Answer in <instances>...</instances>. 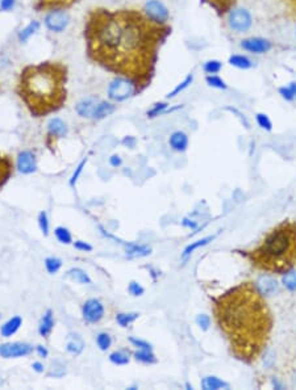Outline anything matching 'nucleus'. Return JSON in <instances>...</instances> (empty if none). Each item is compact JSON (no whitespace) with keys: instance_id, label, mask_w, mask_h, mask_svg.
Here are the masks:
<instances>
[{"instance_id":"nucleus-18","label":"nucleus","mask_w":296,"mask_h":390,"mask_svg":"<svg viewBox=\"0 0 296 390\" xmlns=\"http://www.w3.org/2000/svg\"><path fill=\"white\" fill-rule=\"evenodd\" d=\"M66 350L69 354L71 355L78 356L81 355L83 350H85V342L82 339L79 335L77 334H71L69 335L67 338V343H66Z\"/></svg>"},{"instance_id":"nucleus-52","label":"nucleus","mask_w":296,"mask_h":390,"mask_svg":"<svg viewBox=\"0 0 296 390\" xmlns=\"http://www.w3.org/2000/svg\"><path fill=\"white\" fill-rule=\"evenodd\" d=\"M36 351H37L40 358H48V355H49L48 350H46L45 347H43V346H37V347H36Z\"/></svg>"},{"instance_id":"nucleus-3","label":"nucleus","mask_w":296,"mask_h":390,"mask_svg":"<svg viewBox=\"0 0 296 390\" xmlns=\"http://www.w3.org/2000/svg\"><path fill=\"white\" fill-rule=\"evenodd\" d=\"M67 78V66L58 60L28 64L19 74L16 91L33 117H43L66 102Z\"/></svg>"},{"instance_id":"nucleus-13","label":"nucleus","mask_w":296,"mask_h":390,"mask_svg":"<svg viewBox=\"0 0 296 390\" xmlns=\"http://www.w3.org/2000/svg\"><path fill=\"white\" fill-rule=\"evenodd\" d=\"M18 170L24 175H29L33 174L37 170V164H36V156L32 152L29 150H24L19 154L18 156Z\"/></svg>"},{"instance_id":"nucleus-8","label":"nucleus","mask_w":296,"mask_h":390,"mask_svg":"<svg viewBox=\"0 0 296 390\" xmlns=\"http://www.w3.org/2000/svg\"><path fill=\"white\" fill-rule=\"evenodd\" d=\"M69 22H70V16L64 10L50 11L45 18L46 28L49 29L50 32L54 33L64 32L65 29L67 28Z\"/></svg>"},{"instance_id":"nucleus-12","label":"nucleus","mask_w":296,"mask_h":390,"mask_svg":"<svg viewBox=\"0 0 296 390\" xmlns=\"http://www.w3.org/2000/svg\"><path fill=\"white\" fill-rule=\"evenodd\" d=\"M77 2L78 0H36L33 8H35L36 12L66 10Z\"/></svg>"},{"instance_id":"nucleus-44","label":"nucleus","mask_w":296,"mask_h":390,"mask_svg":"<svg viewBox=\"0 0 296 390\" xmlns=\"http://www.w3.org/2000/svg\"><path fill=\"white\" fill-rule=\"evenodd\" d=\"M128 290H129V293H131L132 296H134V297L142 296V294H144V292H145V289L142 288L141 285L138 284V282H129V285H128Z\"/></svg>"},{"instance_id":"nucleus-39","label":"nucleus","mask_w":296,"mask_h":390,"mask_svg":"<svg viewBox=\"0 0 296 390\" xmlns=\"http://www.w3.org/2000/svg\"><path fill=\"white\" fill-rule=\"evenodd\" d=\"M96 344H98V347L102 351H107L111 347V344H112V339H111V336L107 332H100L96 336Z\"/></svg>"},{"instance_id":"nucleus-10","label":"nucleus","mask_w":296,"mask_h":390,"mask_svg":"<svg viewBox=\"0 0 296 390\" xmlns=\"http://www.w3.org/2000/svg\"><path fill=\"white\" fill-rule=\"evenodd\" d=\"M82 314L88 324H98L104 316V306L96 298L87 300L82 308Z\"/></svg>"},{"instance_id":"nucleus-41","label":"nucleus","mask_w":296,"mask_h":390,"mask_svg":"<svg viewBox=\"0 0 296 390\" xmlns=\"http://www.w3.org/2000/svg\"><path fill=\"white\" fill-rule=\"evenodd\" d=\"M282 282L285 288L291 290V292H296V272H288L283 276Z\"/></svg>"},{"instance_id":"nucleus-16","label":"nucleus","mask_w":296,"mask_h":390,"mask_svg":"<svg viewBox=\"0 0 296 390\" xmlns=\"http://www.w3.org/2000/svg\"><path fill=\"white\" fill-rule=\"evenodd\" d=\"M96 106H98V102H96L95 98H85V100H82L77 104L75 106V110L81 117H86V118H90L94 114V110H95Z\"/></svg>"},{"instance_id":"nucleus-56","label":"nucleus","mask_w":296,"mask_h":390,"mask_svg":"<svg viewBox=\"0 0 296 390\" xmlns=\"http://www.w3.org/2000/svg\"><path fill=\"white\" fill-rule=\"evenodd\" d=\"M288 2H289V3H291V4H292L293 8H295V10H296V0H288Z\"/></svg>"},{"instance_id":"nucleus-40","label":"nucleus","mask_w":296,"mask_h":390,"mask_svg":"<svg viewBox=\"0 0 296 390\" xmlns=\"http://www.w3.org/2000/svg\"><path fill=\"white\" fill-rule=\"evenodd\" d=\"M167 106H169L167 102H157V104L153 106L152 109H149L146 114H148L149 118H154V117L159 116V114H165Z\"/></svg>"},{"instance_id":"nucleus-7","label":"nucleus","mask_w":296,"mask_h":390,"mask_svg":"<svg viewBox=\"0 0 296 390\" xmlns=\"http://www.w3.org/2000/svg\"><path fill=\"white\" fill-rule=\"evenodd\" d=\"M144 14L158 24H166L170 18L169 10L161 0H148L144 6Z\"/></svg>"},{"instance_id":"nucleus-45","label":"nucleus","mask_w":296,"mask_h":390,"mask_svg":"<svg viewBox=\"0 0 296 390\" xmlns=\"http://www.w3.org/2000/svg\"><path fill=\"white\" fill-rule=\"evenodd\" d=\"M86 163H87V158L83 159V160H82V162L79 163V164H78L77 170H75V172L73 174V176H71V179H70V186H74L75 183H77V182H78V178L81 176L82 171H83V168H85Z\"/></svg>"},{"instance_id":"nucleus-14","label":"nucleus","mask_w":296,"mask_h":390,"mask_svg":"<svg viewBox=\"0 0 296 390\" xmlns=\"http://www.w3.org/2000/svg\"><path fill=\"white\" fill-rule=\"evenodd\" d=\"M203 3H207L211 8L215 10V12L219 16H224L225 14H229L234 8L236 0H201Z\"/></svg>"},{"instance_id":"nucleus-29","label":"nucleus","mask_w":296,"mask_h":390,"mask_svg":"<svg viewBox=\"0 0 296 390\" xmlns=\"http://www.w3.org/2000/svg\"><path fill=\"white\" fill-rule=\"evenodd\" d=\"M213 238H215V236H207V238L199 239V240H196V242H192L191 244H188V246L184 248L183 254H182V258H183V259L188 258L191 254L194 252L195 250L200 248V247H203V246H207V244H208L211 240H213Z\"/></svg>"},{"instance_id":"nucleus-11","label":"nucleus","mask_w":296,"mask_h":390,"mask_svg":"<svg viewBox=\"0 0 296 390\" xmlns=\"http://www.w3.org/2000/svg\"><path fill=\"white\" fill-rule=\"evenodd\" d=\"M33 351L32 346L27 343H6L0 346V356L4 358H16L31 355Z\"/></svg>"},{"instance_id":"nucleus-1","label":"nucleus","mask_w":296,"mask_h":390,"mask_svg":"<svg viewBox=\"0 0 296 390\" xmlns=\"http://www.w3.org/2000/svg\"><path fill=\"white\" fill-rule=\"evenodd\" d=\"M171 28L138 10L94 8L85 22L88 58L117 76L131 79L140 92L154 76L158 52Z\"/></svg>"},{"instance_id":"nucleus-38","label":"nucleus","mask_w":296,"mask_h":390,"mask_svg":"<svg viewBox=\"0 0 296 390\" xmlns=\"http://www.w3.org/2000/svg\"><path fill=\"white\" fill-rule=\"evenodd\" d=\"M205 82L212 88H217V90H226L228 88L224 79H221L219 75H208V76L205 78Z\"/></svg>"},{"instance_id":"nucleus-15","label":"nucleus","mask_w":296,"mask_h":390,"mask_svg":"<svg viewBox=\"0 0 296 390\" xmlns=\"http://www.w3.org/2000/svg\"><path fill=\"white\" fill-rule=\"evenodd\" d=\"M169 144L174 152H182L188 148V137H187V134L183 133V132H174V133L170 136Z\"/></svg>"},{"instance_id":"nucleus-47","label":"nucleus","mask_w":296,"mask_h":390,"mask_svg":"<svg viewBox=\"0 0 296 390\" xmlns=\"http://www.w3.org/2000/svg\"><path fill=\"white\" fill-rule=\"evenodd\" d=\"M129 342H131L132 344L136 346L140 350H152V344L148 343V342L141 340V339H136V338H129Z\"/></svg>"},{"instance_id":"nucleus-46","label":"nucleus","mask_w":296,"mask_h":390,"mask_svg":"<svg viewBox=\"0 0 296 390\" xmlns=\"http://www.w3.org/2000/svg\"><path fill=\"white\" fill-rule=\"evenodd\" d=\"M196 324L197 326L203 328V330H208L209 324H211V320H209L208 316L205 314H200V316H196Z\"/></svg>"},{"instance_id":"nucleus-19","label":"nucleus","mask_w":296,"mask_h":390,"mask_svg":"<svg viewBox=\"0 0 296 390\" xmlns=\"http://www.w3.org/2000/svg\"><path fill=\"white\" fill-rule=\"evenodd\" d=\"M128 258H144L152 254V247L148 244H137V243H128L125 250Z\"/></svg>"},{"instance_id":"nucleus-31","label":"nucleus","mask_w":296,"mask_h":390,"mask_svg":"<svg viewBox=\"0 0 296 390\" xmlns=\"http://www.w3.org/2000/svg\"><path fill=\"white\" fill-rule=\"evenodd\" d=\"M192 82H194V75H187V76L184 78V80L180 82L179 84L176 86V87L174 88L173 91L169 92V94L166 95V98H175L176 95H179L180 92H183L184 90H186V88L190 87V84H191V83H192Z\"/></svg>"},{"instance_id":"nucleus-17","label":"nucleus","mask_w":296,"mask_h":390,"mask_svg":"<svg viewBox=\"0 0 296 390\" xmlns=\"http://www.w3.org/2000/svg\"><path fill=\"white\" fill-rule=\"evenodd\" d=\"M48 133L50 137L62 138L67 134V126L66 124L61 118H52L48 124Z\"/></svg>"},{"instance_id":"nucleus-26","label":"nucleus","mask_w":296,"mask_h":390,"mask_svg":"<svg viewBox=\"0 0 296 390\" xmlns=\"http://www.w3.org/2000/svg\"><path fill=\"white\" fill-rule=\"evenodd\" d=\"M201 388L205 390H216L221 389V388H229V385L224 381H221L220 378L215 376H208L204 377L203 381H201Z\"/></svg>"},{"instance_id":"nucleus-34","label":"nucleus","mask_w":296,"mask_h":390,"mask_svg":"<svg viewBox=\"0 0 296 390\" xmlns=\"http://www.w3.org/2000/svg\"><path fill=\"white\" fill-rule=\"evenodd\" d=\"M110 360L115 366H127L129 362V354L125 351H115L110 355Z\"/></svg>"},{"instance_id":"nucleus-21","label":"nucleus","mask_w":296,"mask_h":390,"mask_svg":"<svg viewBox=\"0 0 296 390\" xmlns=\"http://www.w3.org/2000/svg\"><path fill=\"white\" fill-rule=\"evenodd\" d=\"M53 327H54L53 312L49 309V310H46V313L44 314L43 320H41V322H40V326H39L40 335L44 338H48L50 334H52Z\"/></svg>"},{"instance_id":"nucleus-35","label":"nucleus","mask_w":296,"mask_h":390,"mask_svg":"<svg viewBox=\"0 0 296 390\" xmlns=\"http://www.w3.org/2000/svg\"><path fill=\"white\" fill-rule=\"evenodd\" d=\"M54 234H56L57 239H58L61 243H64V244H70V243L73 242L71 232H69V228H64V226H58V228L54 230Z\"/></svg>"},{"instance_id":"nucleus-50","label":"nucleus","mask_w":296,"mask_h":390,"mask_svg":"<svg viewBox=\"0 0 296 390\" xmlns=\"http://www.w3.org/2000/svg\"><path fill=\"white\" fill-rule=\"evenodd\" d=\"M16 0H0V10L2 11H11L15 7Z\"/></svg>"},{"instance_id":"nucleus-55","label":"nucleus","mask_w":296,"mask_h":390,"mask_svg":"<svg viewBox=\"0 0 296 390\" xmlns=\"http://www.w3.org/2000/svg\"><path fill=\"white\" fill-rule=\"evenodd\" d=\"M183 225L187 226V228H196V224L195 222H190V220H183Z\"/></svg>"},{"instance_id":"nucleus-27","label":"nucleus","mask_w":296,"mask_h":390,"mask_svg":"<svg viewBox=\"0 0 296 390\" xmlns=\"http://www.w3.org/2000/svg\"><path fill=\"white\" fill-rule=\"evenodd\" d=\"M66 276L67 278H73L74 282H79V284H91V278H90V276H88L83 270H81V268H71V270L67 271Z\"/></svg>"},{"instance_id":"nucleus-20","label":"nucleus","mask_w":296,"mask_h":390,"mask_svg":"<svg viewBox=\"0 0 296 390\" xmlns=\"http://www.w3.org/2000/svg\"><path fill=\"white\" fill-rule=\"evenodd\" d=\"M22 324H23L22 316H12L11 320H8L7 322L2 326V328H0V334H2V336L4 338L12 336V335L18 332V330L20 328Z\"/></svg>"},{"instance_id":"nucleus-33","label":"nucleus","mask_w":296,"mask_h":390,"mask_svg":"<svg viewBox=\"0 0 296 390\" xmlns=\"http://www.w3.org/2000/svg\"><path fill=\"white\" fill-rule=\"evenodd\" d=\"M203 70L205 74L216 75L222 70V62L219 60H209L203 64Z\"/></svg>"},{"instance_id":"nucleus-2","label":"nucleus","mask_w":296,"mask_h":390,"mask_svg":"<svg viewBox=\"0 0 296 390\" xmlns=\"http://www.w3.org/2000/svg\"><path fill=\"white\" fill-rule=\"evenodd\" d=\"M213 313L233 355L247 364L257 362L274 324L271 310L257 285L245 282L229 289L216 300Z\"/></svg>"},{"instance_id":"nucleus-36","label":"nucleus","mask_w":296,"mask_h":390,"mask_svg":"<svg viewBox=\"0 0 296 390\" xmlns=\"http://www.w3.org/2000/svg\"><path fill=\"white\" fill-rule=\"evenodd\" d=\"M138 316H140L138 313H120L117 314L116 320L121 327H128L131 324H133Z\"/></svg>"},{"instance_id":"nucleus-6","label":"nucleus","mask_w":296,"mask_h":390,"mask_svg":"<svg viewBox=\"0 0 296 390\" xmlns=\"http://www.w3.org/2000/svg\"><path fill=\"white\" fill-rule=\"evenodd\" d=\"M226 22L233 32L246 33L253 26V16L246 8H233L228 14Z\"/></svg>"},{"instance_id":"nucleus-48","label":"nucleus","mask_w":296,"mask_h":390,"mask_svg":"<svg viewBox=\"0 0 296 390\" xmlns=\"http://www.w3.org/2000/svg\"><path fill=\"white\" fill-rule=\"evenodd\" d=\"M225 109H226V110H229V112H232L233 114H237V117H238V118L241 120V122H242L243 125H245V128H247V129H249V128H250V126H249V122H247L246 117L243 116L242 113H241L240 110H238V109H236V108H232V106H226Z\"/></svg>"},{"instance_id":"nucleus-51","label":"nucleus","mask_w":296,"mask_h":390,"mask_svg":"<svg viewBox=\"0 0 296 390\" xmlns=\"http://www.w3.org/2000/svg\"><path fill=\"white\" fill-rule=\"evenodd\" d=\"M121 163H123V160H121L119 155H112L110 158V164L112 166V167H120Z\"/></svg>"},{"instance_id":"nucleus-42","label":"nucleus","mask_w":296,"mask_h":390,"mask_svg":"<svg viewBox=\"0 0 296 390\" xmlns=\"http://www.w3.org/2000/svg\"><path fill=\"white\" fill-rule=\"evenodd\" d=\"M255 120H257V124L262 128V129L267 130V132H271L272 122H271V120L268 118L267 114H264V113H257Z\"/></svg>"},{"instance_id":"nucleus-5","label":"nucleus","mask_w":296,"mask_h":390,"mask_svg":"<svg viewBox=\"0 0 296 390\" xmlns=\"http://www.w3.org/2000/svg\"><path fill=\"white\" fill-rule=\"evenodd\" d=\"M140 94L137 84L132 82L131 79L124 76H117L116 79H113L111 82V84L108 86L107 90V95L113 102H125L132 96Z\"/></svg>"},{"instance_id":"nucleus-22","label":"nucleus","mask_w":296,"mask_h":390,"mask_svg":"<svg viewBox=\"0 0 296 390\" xmlns=\"http://www.w3.org/2000/svg\"><path fill=\"white\" fill-rule=\"evenodd\" d=\"M257 288L262 294H274V293L278 290V282H275L274 278H268V276H263V278L258 280Z\"/></svg>"},{"instance_id":"nucleus-4","label":"nucleus","mask_w":296,"mask_h":390,"mask_svg":"<svg viewBox=\"0 0 296 390\" xmlns=\"http://www.w3.org/2000/svg\"><path fill=\"white\" fill-rule=\"evenodd\" d=\"M246 258L255 270L284 274L296 266V222L283 221L264 236L261 243L247 251Z\"/></svg>"},{"instance_id":"nucleus-53","label":"nucleus","mask_w":296,"mask_h":390,"mask_svg":"<svg viewBox=\"0 0 296 390\" xmlns=\"http://www.w3.org/2000/svg\"><path fill=\"white\" fill-rule=\"evenodd\" d=\"M123 144H125V146H129V148H133L134 144H136V141H134V138L133 137H125L123 140Z\"/></svg>"},{"instance_id":"nucleus-9","label":"nucleus","mask_w":296,"mask_h":390,"mask_svg":"<svg viewBox=\"0 0 296 390\" xmlns=\"http://www.w3.org/2000/svg\"><path fill=\"white\" fill-rule=\"evenodd\" d=\"M241 49L251 54H264L272 49V42L263 37H249L241 41Z\"/></svg>"},{"instance_id":"nucleus-43","label":"nucleus","mask_w":296,"mask_h":390,"mask_svg":"<svg viewBox=\"0 0 296 390\" xmlns=\"http://www.w3.org/2000/svg\"><path fill=\"white\" fill-rule=\"evenodd\" d=\"M39 226L41 228V232L45 236H49V220H48V214L46 212H41L39 214Z\"/></svg>"},{"instance_id":"nucleus-25","label":"nucleus","mask_w":296,"mask_h":390,"mask_svg":"<svg viewBox=\"0 0 296 390\" xmlns=\"http://www.w3.org/2000/svg\"><path fill=\"white\" fill-rule=\"evenodd\" d=\"M12 174V163L11 160L3 155H0V188L7 183L10 176Z\"/></svg>"},{"instance_id":"nucleus-30","label":"nucleus","mask_w":296,"mask_h":390,"mask_svg":"<svg viewBox=\"0 0 296 390\" xmlns=\"http://www.w3.org/2000/svg\"><path fill=\"white\" fill-rule=\"evenodd\" d=\"M279 95L285 98L287 102H292L296 98V82H291L288 86L280 87L278 90Z\"/></svg>"},{"instance_id":"nucleus-28","label":"nucleus","mask_w":296,"mask_h":390,"mask_svg":"<svg viewBox=\"0 0 296 390\" xmlns=\"http://www.w3.org/2000/svg\"><path fill=\"white\" fill-rule=\"evenodd\" d=\"M40 29V22H29L27 26H25L24 29H22L20 32H19V41L20 42H27L31 37H32L33 34H35L37 30Z\"/></svg>"},{"instance_id":"nucleus-54","label":"nucleus","mask_w":296,"mask_h":390,"mask_svg":"<svg viewBox=\"0 0 296 390\" xmlns=\"http://www.w3.org/2000/svg\"><path fill=\"white\" fill-rule=\"evenodd\" d=\"M32 368L35 369L36 372H39V373L44 372V366H43V364H41V362H33V364H32Z\"/></svg>"},{"instance_id":"nucleus-32","label":"nucleus","mask_w":296,"mask_h":390,"mask_svg":"<svg viewBox=\"0 0 296 390\" xmlns=\"http://www.w3.org/2000/svg\"><path fill=\"white\" fill-rule=\"evenodd\" d=\"M134 358H136V360L145 362V364H154V362H157V358L153 355L152 350H138L137 352H134Z\"/></svg>"},{"instance_id":"nucleus-37","label":"nucleus","mask_w":296,"mask_h":390,"mask_svg":"<svg viewBox=\"0 0 296 390\" xmlns=\"http://www.w3.org/2000/svg\"><path fill=\"white\" fill-rule=\"evenodd\" d=\"M62 267V260L58 258H46L45 259V268L48 274H54L60 271Z\"/></svg>"},{"instance_id":"nucleus-23","label":"nucleus","mask_w":296,"mask_h":390,"mask_svg":"<svg viewBox=\"0 0 296 390\" xmlns=\"http://www.w3.org/2000/svg\"><path fill=\"white\" fill-rule=\"evenodd\" d=\"M228 64L230 66L236 67V68H240V70H249L254 66L253 60L250 58H247L246 56H242V54H233L229 56L228 60Z\"/></svg>"},{"instance_id":"nucleus-49","label":"nucleus","mask_w":296,"mask_h":390,"mask_svg":"<svg viewBox=\"0 0 296 390\" xmlns=\"http://www.w3.org/2000/svg\"><path fill=\"white\" fill-rule=\"evenodd\" d=\"M74 247L77 250H79V251H85V252L92 251L91 244H88L87 242H83V240H77V242H74Z\"/></svg>"},{"instance_id":"nucleus-24","label":"nucleus","mask_w":296,"mask_h":390,"mask_svg":"<svg viewBox=\"0 0 296 390\" xmlns=\"http://www.w3.org/2000/svg\"><path fill=\"white\" fill-rule=\"evenodd\" d=\"M115 109H116V106H113L112 102H100L96 106L95 110H94V114H92V117L95 120H103V118H106V117L111 116L113 112H115Z\"/></svg>"}]
</instances>
